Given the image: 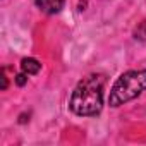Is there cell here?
Masks as SVG:
<instances>
[{
  "instance_id": "277c9868",
  "label": "cell",
  "mask_w": 146,
  "mask_h": 146,
  "mask_svg": "<svg viewBox=\"0 0 146 146\" xmlns=\"http://www.w3.org/2000/svg\"><path fill=\"white\" fill-rule=\"evenodd\" d=\"M21 69H23V72H26L28 76H35V74H38V72H40L41 64H40L36 58L28 57V58H23V62H21Z\"/></svg>"
},
{
  "instance_id": "6da1fadb",
  "label": "cell",
  "mask_w": 146,
  "mask_h": 146,
  "mask_svg": "<svg viewBox=\"0 0 146 146\" xmlns=\"http://www.w3.org/2000/svg\"><path fill=\"white\" fill-rule=\"evenodd\" d=\"M103 84L105 78L102 74H91L84 78L70 96V110L79 117H93L100 113L103 107Z\"/></svg>"
},
{
  "instance_id": "8992f818",
  "label": "cell",
  "mask_w": 146,
  "mask_h": 146,
  "mask_svg": "<svg viewBox=\"0 0 146 146\" xmlns=\"http://www.w3.org/2000/svg\"><path fill=\"white\" fill-rule=\"evenodd\" d=\"M26 81H28L26 72H23V74H17V76H16V83H17L19 86H24V84H26Z\"/></svg>"
},
{
  "instance_id": "7a4b0ae2",
  "label": "cell",
  "mask_w": 146,
  "mask_h": 146,
  "mask_svg": "<svg viewBox=\"0 0 146 146\" xmlns=\"http://www.w3.org/2000/svg\"><path fill=\"white\" fill-rule=\"evenodd\" d=\"M146 91V70H127L115 81L108 103L110 107H120Z\"/></svg>"
},
{
  "instance_id": "3957f363",
  "label": "cell",
  "mask_w": 146,
  "mask_h": 146,
  "mask_svg": "<svg viewBox=\"0 0 146 146\" xmlns=\"http://www.w3.org/2000/svg\"><path fill=\"white\" fill-rule=\"evenodd\" d=\"M36 5L45 14H57L64 7V0H36Z\"/></svg>"
},
{
  "instance_id": "5b68a950",
  "label": "cell",
  "mask_w": 146,
  "mask_h": 146,
  "mask_svg": "<svg viewBox=\"0 0 146 146\" xmlns=\"http://www.w3.org/2000/svg\"><path fill=\"white\" fill-rule=\"evenodd\" d=\"M134 36H136L137 40H146V21H143V23L136 28Z\"/></svg>"
},
{
  "instance_id": "52a82bcc",
  "label": "cell",
  "mask_w": 146,
  "mask_h": 146,
  "mask_svg": "<svg viewBox=\"0 0 146 146\" xmlns=\"http://www.w3.org/2000/svg\"><path fill=\"white\" fill-rule=\"evenodd\" d=\"M2 90H7V78L2 74Z\"/></svg>"
}]
</instances>
